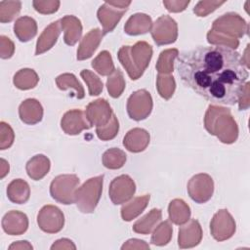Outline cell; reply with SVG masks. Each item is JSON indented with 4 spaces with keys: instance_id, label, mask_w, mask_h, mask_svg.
Returning <instances> with one entry per match:
<instances>
[{
    "instance_id": "1",
    "label": "cell",
    "mask_w": 250,
    "mask_h": 250,
    "mask_svg": "<svg viewBox=\"0 0 250 250\" xmlns=\"http://www.w3.org/2000/svg\"><path fill=\"white\" fill-rule=\"evenodd\" d=\"M176 69L186 86L215 104L234 105L249 73L239 53L223 46L181 53Z\"/></svg>"
},
{
    "instance_id": "2",
    "label": "cell",
    "mask_w": 250,
    "mask_h": 250,
    "mask_svg": "<svg viewBox=\"0 0 250 250\" xmlns=\"http://www.w3.org/2000/svg\"><path fill=\"white\" fill-rule=\"evenodd\" d=\"M248 33V24L236 13H227L214 21L207 33L208 43L214 46H223L236 49L239 45L238 38Z\"/></svg>"
},
{
    "instance_id": "3",
    "label": "cell",
    "mask_w": 250,
    "mask_h": 250,
    "mask_svg": "<svg viewBox=\"0 0 250 250\" xmlns=\"http://www.w3.org/2000/svg\"><path fill=\"white\" fill-rule=\"evenodd\" d=\"M204 127L224 144L229 145L237 140L238 127L229 108L210 104L204 116Z\"/></svg>"
},
{
    "instance_id": "4",
    "label": "cell",
    "mask_w": 250,
    "mask_h": 250,
    "mask_svg": "<svg viewBox=\"0 0 250 250\" xmlns=\"http://www.w3.org/2000/svg\"><path fill=\"white\" fill-rule=\"evenodd\" d=\"M118 60L132 80L139 79L152 57V48L146 41H138L133 46H122L117 54Z\"/></svg>"
},
{
    "instance_id": "5",
    "label": "cell",
    "mask_w": 250,
    "mask_h": 250,
    "mask_svg": "<svg viewBox=\"0 0 250 250\" xmlns=\"http://www.w3.org/2000/svg\"><path fill=\"white\" fill-rule=\"evenodd\" d=\"M104 175L87 180L75 190V203L82 213H93L100 201L103 191Z\"/></svg>"
},
{
    "instance_id": "6",
    "label": "cell",
    "mask_w": 250,
    "mask_h": 250,
    "mask_svg": "<svg viewBox=\"0 0 250 250\" xmlns=\"http://www.w3.org/2000/svg\"><path fill=\"white\" fill-rule=\"evenodd\" d=\"M80 183L75 174H63L54 178L50 185V194L57 202L69 205L75 203V190Z\"/></svg>"
},
{
    "instance_id": "7",
    "label": "cell",
    "mask_w": 250,
    "mask_h": 250,
    "mask_svg": "<svg viewBox=\"0 0 250 250\" xmlns=\"http://www.w3.org/2000/svg\"><path fill=\"white\" fill-rule=\"evenodd\" d=\"M131 1H108L104 2L98 10L97 16L103 25V33L111 32L123 15L128 10Z\"/></svg>"
},
{
    "instance_id": "8",
    "label": "cell",
    "mask_w": 250,
    "mask_h": 250,
    "mask_svg": "<svg viewBox=\"0 0 250 250\" xmlns=\"http://www.w3.org/2000/svg\"><path fill=\"white\" fill-rule=\"evenodd\" d=\"M153 103L150 93L145 89L135 91L127 100V113L135 121H141L148 117L152 110Z\"/></svg>"
},
{
    "instance_id": "9",
    "label": "cell",
    "mask_w": 250,
    "mask_h": 250,
    "mask_svg": "<svg viewBox=\"0 0 250 250\" xmlns=\"http://www.w3.org/2000/svg\"><path fill=\"white\" fill-rule=\"evenodd\" d=\"M150 33L156 45L172 44L178 37V24L170 16L163 15L152 23Z\"/></svg>"
},
{
    "instance_id": "10",
    "label": "cell",
    "mask_w": 250,
    "mask_h": 250,
    "mask_svg": "<svg viewBox=\"0 0 250 250\" xmlns=\"http://www.w3.org/2000/svg\"><path fill=\"white\" fill-rule=\"evenodd\" d=\"M188 193L196 203L207 202L213 195L214 182L211 176L205 173H199L191 177L188 183Z\"/></svg>"
},
{
    "instance_id": "11",
    "label": "cell",
    "mask_w": 250,
    "mask_h": 250,
    "mask_svg": "<svg viewBox=\"0 0 250 250\" xmlns=\"http://www.w3.org/2000/svg\"><path fill=\"white\" fill-rule=\"evenodd\" d=\"M37 224L42 231L57 233L64 226V215L59 207L48 204L43 206L38 212Z\"/></svg>"
},
{
    "instance_id": "12",
    "label": "cell",
    "mask_w": 250,
    "mask_h": 250,
    "mask_svg": "<svg viewBox=\"0 0 250 250\" xmlns=\"http://www.w3.org/2000/svg\"><path fill=\"white\" fill-rule=\"evenodd\" d=\"M210 231L217 241H224L230 238L235 232V222L227 209L219 210L210 222Z\"/></svg>"
},
{
    "instance_id": "13",
    "label": "cell",
    "mask_w": 250,
    "mask_h": 250,
    "mask_svg": "<svg viewBox=\"0 0 250 250\" xmlns=\"http://www.w3.org/2000/svg\"><path fill=\"white\" fill-rule=\"evenodd\" d=\"M136 191V185L128 175H120L114 178L108 188V195L114 205H119L129 201Z\"/></svg>"
},
{
    "instance_id": "14",
    "label": "cell",
    "mask_w": 250,
    "mask_h": 250,
    "mask_svg": "<svg viewBox=\"0 0 250 250\" xmlns=\"http://www.w3.org/2000/svg\"><path fill=\"white\" fill-rule=\"evenodd\" d=\"M62 131L70 136L78 135L83 130H88L92 127L89 123L86 113L81 109H70L66 111L61 120Z\"/></svg>"
},
{
    "instance_id": "15",
    "label": "cell",
    "mask_w": 250,
    "mask_h": 250,
    "mask_svg": "<svg viewBox=\"0 0 250 250\" xmlns=\"http://www.w3.org/2000/svg\"><path fill=\"white\" fill-rule=\"evenodd\" d=\"M85 113L89 123L96 127L105 125L113 114L108 102L104 99H98L91 102L87 105Z\"/></svg>"
},
{
    "instance_id": "16",
    "label": "cell",
    "mask_w": 250,
    "mask_h": 250,
    "mask_svg": "<svg viewBox=\"0 0 250 250\" xmlns=\"http://www.w3.org/2000/svg\"><path fill=\"white\" fill-rule=\"evenodd\" d=\"M188 224L179 229L178 245L180 248H191L198 245L202 239V229L195 219L188 220Z\"/></svg>"
},
{
    "instance_id": "17",
    "label": "cell",
    "mask_w": 250,
    "mask_h": 250,
    "mask_svg": "<svg viewBox=\"0 0 250 250\" xmlns=\"http://www.w3.org/2000/svg\"><path fill=\"white\" fill-rule=\"evenodd\" d=\"M1 224L3 230L7 234L21 235L27 230L28 218L21 211L12 210L4 215Z\"/></svg>"
},
{
    "instance_id": "18",
    "label": "cell",
    "mask_w": 250,
    "mask_h": 250,
    "mask_svg": "<svg viewBox=\"0 0 250 250\" xmlns=\"http://www.w3.org/2000/svg\"><path fill=\"white\" fill-rule=\"evenodd\" d=\"M20 119L27 125H35L43 118V107L36 99H26L19 106Z\"/></svg>"
},
{
    "instance_id": "19",
    "label": "cell",
    "mask_w": 250,
    "mask_h": 250,
    "mask_svg": "<svg viewBox=\"0 0 250 250\" xmlns=\"http://www.w3.org/2000/svg\"><path fill=\"white\" fill-rule=\"evenodd\" d=\"M104 33L100 28L91 29L82 39L77 49V60L84 61L91 58L99 47Z\"/></svg>"
},
{
    "instance_id": "20",
    "label": "cell",
    "mask_w": 250,
    "mask_h": 250,
    "mask_svg": "<svg viewBox=\"0 0 250 250\" xmlns=\"http://www.w3.org/2000/svg\"><path fill=\"white\" fill-rule=\"evenodd\" d=\"M62 31L61 21H56L51 22L41 33L39 36L36 49H35V56H39L47 51H49L57 42L60 34Z\"/></svg>"
},
{
    "instance_id": "21",
    "label": "cell",
    "mask_w": 250,
    "mask_h": 250,
    "mask_svg": "<svg viewBox=\"0 0 250 250\" xmlns=\"http://www.w3.org/2000/svg\"><path fill=\"white\" fill-rule=\"evenodd\" d=\"M149 133L143 128H133L125 135L123 146L131 152H141L146 148L149 144Z\"/></svg>"
},
{
    "instance_id": "22",
    "label": "cell",
    "mask_w": 250,
    "mask_h": 250,
    "mask_svg": "<svg viewBox=\"0 0 250 250\" xmlns=\"http://www.w3.org/2000/svg\"><path fill=\"white\" fill-rule=\"evenodd\" d=\"M61 26L64 32L63 41L68 46L75 45L82 35V24L78 18L66 15L60 20Z\"/></svg>"
},
{
    "instance_id": "23",
    "label": "cell",
    "mask_w": 250,
    "mask_h": 250,
    "mask_svg": "<svg viewBox=\"0 0 250 250\" xmlns=\"http://www.w3.org/2000/svg\"><path fill=\"white\" fill-rule=\"evenodd\" d=\"M152 21L149 16L143 13H137L132 15L124 25V31L126 34L135 36L145 34L151 29Z\"/></svg>"
},
{
    "instance_id": "24",
    "label": "cell",
    "mask_w": 250,
    "mask_h": 250,
    "mask_svg": "<svg viewBox=\"0 0 250 250\" xmlns=\"http://www.w3.org/2000/svg\"><path fill=\"white\" fill-rule=\"evenodd\" d=\"M50 167L51 162L47 156L44 154H36L27 161L25 170L30 179L39 181L49 173Z\"/></svg>"
},
{
    "instance_id": "25",
    "label": "cell",
    "mask_w": 250,
    "mask_h": 250,
    "mask_svg": "<svg viewBox=\"0 0 250 250\" xmlns=\"http://www.w3.org/2000/svg\"><path fill=\"white\" fill-rule=\"evenodd\" d=\"M14 33L21 42L31 40L37 33V23L35 20L28 16L19 18L14 24Z\"/></svg>"
},
{
    "instance_id": "26",
    "label": "cell",
    "mask_w": 250,
    "mask_h": 250,
    "mask_svg": "<svg viewBox=\"0 0 250 250\" xmlns=\"http://www.w3.org/2000/svg\"><path fill=\"white\" fill-rule=\"evenodd\" d=\"M29 185L22 179H15L7 187V197L13 203L23 204L29 199Z\"/></svg>"
},
{
    "instance_id": "27",
    "label": "cell",
    "mask_w": 250,
    "mask_h": 250,
    "mask_svg": "<svg viewBox=\"0 0 250 250\" xmlns=\"http://www.w3.org/2000/svg\"><path fill=\"white\" fill-rule=\"evenodd\" d=\"M169 220L178 226L186 224L190 218V208L183 199H173L168 206Z\"/></svg>"
},
{
    "instance_id": "28",
    "label": "cell",
    "mask_w": 250,
    "mask_h": 250,
    "mask_svg": "<svg viewBox=\"0 0 250 250\" xmlns=\"http://www.w3.org/2000/svg\"><path fill=\"white\" fill-rule=\"evenodd\" d=\"M149 198V194H145L143 196H137L133 198L130 202L125 203L120 210L122 219L126 222H130L133 219L137 218L147 206Z\"/></svg>"
},
{
    "instance_id": "29",
    "label": "cell",
    "mask_w": 250,
    "mask_h": 250,
    "mask_svg": "<svg viewBox=\"0 0 250 250\" xmlns=\"http://www.w3.org/2000/svg\"><path fill=\"white\" fill-rule=\"evenodd\" d=\"M161 218H162L161 210L153 208L146 215H145L143 218L139 219L133 225L132 229L137 233L148 234L153 230V229L161 221Z\"/></svg>"
},
{
    "instance_id": "30",
    "label": "cell",
    "mask_w": 250,
    "mask_h": 250,
    "mask_svg": "<svg viewBox=\"0 0 250 250\" xmlns=\"http://www.w3.org/2000/svg\"><path fill=\"white\" fill-rule=\"evenodd\" d=\"M39 81L37 73L31 68L20 69L13 78L14 85L20 90H29L34 88Z\"/></svg>"
},
{
    "instance_id": "31",
    "label": "cell",
    "mask_w": 250,
    "mask_h": 250,
    "mask_svg": "<svg viewBox=\"0 0 250 250\" xmlns=\"http://www.w3.org/2000/svg\"><path fill=\"white\" fill-rule=\"evenodd\" d=\"M56 84L59 89L65 91L67 89L75 90V96L77 99H83L85 97V91L81 83L76 76L72 73H62L56 78Z\"/></svg>"
},
{
    "instance_id": "32",
    "label": "cell",
    "mask_w": 250,
    "mask_h": 250,
    "mask_svg": "<svg viewBox=\"0 0 250 250\" xmlns=\"http://www.w3.org/2000/svg\"><path fill=\"white\" fill-rule=\"evenodd\" d=\"M92 67L102 76H109L114 70L115 66L109 52L102 51L93 61Z\"/></svg>"
},
{
    "instance_id": "33",
    "label": "cell",
    "mask_w": 250,
    "mask_h": 250,
    "mask_svg": "<svg viewBox=\"0 0 250 250\" xmlns=\"http://www.w3.org/2000/svg\"><path fill=\"white\" fill-rule=\"evenodd\" d=\"M178 49H167L160 53L156 62V70L160 74H170L174 70V61L178 58Z\"/></svg>"
},
{
    "instance_id": "34",
    "label": "cell",
    "mask_w": 250,
    "mask_h": 250,
    "mask_svg": "<svg viewBox=\"0 0 250 250\" xmlns=\"http://www.w3.org/2000/svg\"><path fill=\"white\" fill-rule=\"evenodd\" d=\"M103 165L107 169H119L126 162V154L123 150L112 147L104 152L102 157Z\"/></svg>"
},
{
    "instance_id": "35",
    "label": "cell",
    "mask_w": 250,
    "mask_h": 250,
    "mask_svg": "<svg viewBox=\"0 0 250 250\" xmlns=\"http://www.w3.org/2000/svg\"><path fill=\"white\" fill-rule=\"evenodd\" d=\"M106 88L109 96L116 99L121 96L125 89V80L120 69H115L107 78Z\"/></svg>"
},
{
    "instance_id": "36",
    "label": "cell",
    "mask_w": 250,
    "mask_h": 250,
    "mask_svg": "<svg viewBox=\"0 0 250 250\" xmlns=\"http://www.w3.org/2000/svg\"><path fill=\"white\" fill-rule=\"evenodd\" d=\"M172 226L168 221L162 222L152 232L150 242L156 246H164L169 243L172 237Z\"/></svg>"
},
{
    "instance_id": "37",
    "label": "cell",
    "mask_w": 250,
    "mask_h": 250,
    "mask_svg": "<svg viewBox=\"0 0 250 250\" xmlns=\"http://www.w3.org/2000/svg\"><path fill=\"white\" fill-rule=\"evenodd\" d=\"M156 88L158 94L164 100H169L173 96L176 89V82L174 77L170 74L158 73L156 78Z\"/></svg>"
},
{
    "instance_id": "38",
    "label": "cell",
    "mask_w": 250,
    "mask_h": 250,
    "mask_svg": "<svg viewBox=\"0 0 250 250\" xmlns=\"http://www.w3.org/2000/svg\"><path fill=\"white\" fill-rule=\"evenodd\" d=\"M21 9L20 1H1L0 2V21L2 23L12 21L19 15Z\"/></svg>"
},
{
    "instance_id": "39",
    "label": "cell",
    "mask_w": 250,
    "mask_h": 250,
    "mask_svg": "<svg viewBox=\"0 0 250 250\" xmlns=\"http://www.w3.org/2000/svg\"><path fill=\"white\" fill-rule=\"evenodd\" d=\"M119 130V122L113 113L110 120L104 126L96 127V134L102 141H109L115 138Z\"/></svg>"
},
{
    "instance_id": "40",
    "label": "cell",
    "mask_w": 250,
    "mask_h": 250,
    "mask_svg": "<svg viewBox=\"0 0 250 250\" xmlns=\"http://www.w3.org/2000/svg\"><path fill=\"white\" fill-rule=\"evenodd\" d=\"M80 75L88 86L90 96H98L102 93L104 84L102 80L94 72H92L89 69H83L80 72Z\"/></svg>"
},
{
    "instance_id": "41",
    "label": "cell",
    "mask_w": 250,
    "mask_h": 250,
    "mask_svg": "<svg viewBox=\"0 0 250 250\" xmlns=\"http://www.w3.org/2000/svg\"><path fill=\"white\" fill-rule=\"evenodd\" d=\"M15 139V134L11 126L4 121L0 123V149L4 150L9 148Z\"/></svg>"
},
{
    "instance_id": "42",
    "label": "cell",
    "mask_w": 250,
    "mask_h": 250,
    "mask_svg": "<svg viewBox=\"0 0 250 250\" xmlns=\"http://www.w3.org/2000/svg\"><path fill=\"white\" fill-rule=\"evenodd\" d=\"M224 3L225 1H199L193 8V13L198 17H206Z\"/></svg>"
},
{
    "instance_id": "43",
    "label": "cell",
    "mask_w": 250,
    "mask_h": 250,
    "mask_svg": "<svg viewBox=\"0 0 250 250\" xmlns=\"http://www.w3.org/2000/svg\"><path fill=\"white\" fill-rule=\"evenodd\" d=\"M60 1H33L32 5L34 9L44 15L53 14L58 11L60 7Z\"/></svg>"
},
{
    "instance_id": "44",
    "label": "cell",
    "mask_w": 250,
    "mask_h": 250,
    "mask_svg": "<svg viewBox=\"0 0 250 250\" xmlns=\"http://www.w3.org/2000/svg\"><path fill=\"white\" fill-rule=\"evenodd\" d=\"M15 53L13 41L5 35L0 36V57L1 59H10Z\"/></svg>"
},
{
    "instance_id": "45",
    "label": "cell",
    "mask_w": 250,
    "mask_h": 250,
    "mask_svg": "<svg viewBox=\"0 0 250 250\" xmlns=\"http://www.w3.org/2000/svg\"><path fill=\"white\" fill-rule=\"evenodd\" d=\"M238 108L239 110L247 109L249 106V82H246L238 97Z\"/></svg>"
},
{
    "instance_id": "46",
    "label": "cell",
    "mask_w": 250,
    "mask_h": 250,
    "mask_svg": "<svg viewBox=\"0 0 250 250\" xmlns=\"http://www.w3.org/2000/svg\"><path fill=\"white\" fill-rule=\"evenodd\" d=\"M189 4V1H163V5L169 12H182Z\"/></svg>"
},
{
    "instance_id": "47",
    "label": "cell",
    "mask_w": 250,
    "mask_h": 250,
    "mask_svg": "<svg viewBox=\"0 0 250 250\" xmlns=\"http://www.w3.org/2000/svg\"><path fill=\"white\" fill-rule=\"evenodd\" d=\"M142 248L149 249V246L144 240H140V239H136V238L127 240L121 247L122 250H124V249H142Z\"/></svg>"
},
{
    "instance_id": "48",
    "label": "cell",
    "mask_w": 250,
    "mask_h": 250,
    "mask_svg": "<svg viewBox=\"0 0 250 250\" xmlns=\"http://www.w3.org/2000/svg\"><path fill=\"white\" fill-rule=\"evenodd\" d=\"M76 249V246L72 243L71 240L67 239V238H62V239H59L57 240L52 246H51V249L54 250V249Z\"/></svg>"
},
{
    "instance_id": "49",
    "label": "cell",
    "mask_w": 250,
    "mask_h": 250,
    "mask_svg": "<svg viewBox=\"0 0 250 250\" xmlns=\"http://www.w3.org/2000/svg\"><path fill=\"white\" fill-rule=\"evenodd\" d=\"M19 248H27V249H32V246L28 243V241H17L13 243L12 245L9 246V249H19Z\"/></svg>"
},
{
    "instance_id": "50",
    "label": "cell",
    "mask_w": 250,
    "mask_h": 250,
    "mask_svg": "<svg viewBox=\"0 0 250 250\" xmlns=\"http://www.w3.org/2000/svg\"><path fill=\"white\" fill-rule=\"evenodd\" d=\"M1 179H3L9 173V163L5 159H1Z\"/></svg>"
}]
</instances>
